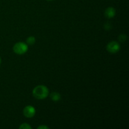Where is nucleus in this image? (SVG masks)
<instances>
[{"label":"nucleus","instance_id":"obj_1","mask_svg":"<svg viewBox=\"0 0 129 129\" xmlns=\"http://www.w3.org/2000/svg\"><path fill=\"white\" fill-rule=\"evenodd\" d=\"M49 91L45 86L39 85L33 89V96L36 99L44 100L48 96Z\"/></svg>","mask_w":129,"mask_h":129},{"label":"nucleus","instance_id":"obj_2","mask_svg":"<svg viewBox=\"0 0 129 129\" xmlns=\"http://www.w3.org/2000/svg\"><path fill=\"white\" fill-rule=\"evenodd\" d=\"M13 51L15 54L18 55H22L26 53L28 50V45L24 42H17L13 46Z\"/></svg>","mask_w":129,"mask_h":129},{"label":"nucleus","instance_id":"obj_3","mask_svg":"<svg viewBox=\"0 0 129 129\" xmlns=\"http://www.w3.org/2000/svg\"><path fill=\"white\" fill-rule=\"evenodd\" d=\"M120 49V45L117 42L112 41L108 43L107 45V51L111 54H115L118 52Z\"/></svg>","mask_w":129,"mask_h":129},{"label":"nucleus","instance_id":"obj_4","mask_svg":"<svg viewBox=\"0 0 129 129\" xmlns=\"http://www.w3.org/2000/svg\"><path fill=\"white\" fill-rule=\"evenodd\" d=\"M35 113H36V110H35V108L31 105L26 106L23 110V113L24 116L27 118H32L33 117L35 116Z\"/></svg>","mask_w":129,"mask_h":129},{"label":"nucleus","instance_id":"obj_5","mask_svg":"<svg viewBox=\"0 0 129 129\" xmlns=\"http://www.w3.org/2000/svg\"><path fill=\"white\" fill-rule=\"evenodd\" d=\"M116 10L113 7H108L107 8L105 11V15L107 18H112L115 16Z\"/></svg>","mask_w":129,"mask_h":129},{"label":"nucleus","instance_id":"obj_6","mask_svg":"<svg viewBox=\"0 0 129 129\" xmlns=\"http://www.w3.org/2000/svg\"><path fill=\"white\" fill-rule=\"evenodd\" d=\"M50 98L52 101H54V102H57V101H59L60 100V94H59L57 92H53L50 94Z\"/></svg>","mask_w":129,"mask_h":129},{"label":"nucleus","instance_id":"obj_7","mask_svg":"<svg viewBox=\"0 0 129 129\" xmlns=\"http://www.w3.org/2000/svg\"><path fill=\"white\" fill-rule=\"evenodd\" d=\"M35 43V38L34 37L31 36L26 39V44L27 45H32Z\"/></svg>","mask_w":129,"mask_h":129},{"label":"nucleus","instance_id":"obj_8","mask_svg":"<svg viewBox=\"0 0 129 129\" xmlns=\"http://www.w3.org/2000/svg\"><path fill=\"white\" fill-rule=\"evenodd\" d=\"M20 129H31V127L27 123H23L19 127Z\"/></svg>","mask_w":129,"mask_h":129},{"label":"nucleus","instance_id":"obj_9","mask_svg":"<svg viewBox=\"0 0 129 129\" xmlns=\"http://www.w3.org/2000/svg\"><path fill=\"white\" fill-rule=\"evenodd\" d=\"M118 40L120 42H125L127 40V36L125 34H121L119 37H118Z\"/></svg>","mask_w":129,"mask_h":129},{"label":"nucleus","instance_id":"obj_10","mask_svg":"<svg viewBox=\"0 0 129 129\" xmlns=\"http://www.w3.org/2000/svg\"><path fill=\"white\" fill-rule=\"evenodd\" d=\"M37 129H49V127L46 125H40L37 127Z\"/></svg>","mask_w":129,"mask_h":129},{"label":"nucleus","instance_id":"obj_11","mask_svg":"<svg viewBox=\"0 0 129 129\" xmlns=\"http://www.w3.org/2000/svg\"><path fill=\"white\" fill-rule=\"evenodd\" d=\"M1 57H0V64H1Z\"/></svg>","mask_w":129,"mask_h":129},{"label":"nucleus","instance_id":"obj_12","mask_svg":"<svg viewBox=\"0 0 129 129\" xmlns=\"http://www.w3.org/2000/svg\"><path fill=\"white\" fill-rule=\"evenodd\" d=\"M47 1H53V0H47Z\"/></svg>","mask_w":129,"mask_h":129}]
</instances>
